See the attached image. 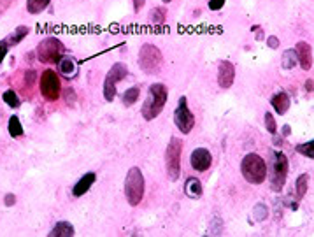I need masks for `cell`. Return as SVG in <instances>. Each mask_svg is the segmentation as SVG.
Instances as JSON below:
<instances>
[{
  "instance_id": "obj_1",
  "label": "cell",
  "mask_w": 314,
  "mask_h": 237,
  "mask_svg": "<svg viewBox=\"0 0 314 237\" xmlns=\"http://www.w3.org/2000/svg\"><path fill=\"white\" fill-rule=\"evenodd\" d=\"M167 97H169V92H167V88H165V84H162V83L151 84L147 99L143 105L144 120L146 121L155 120L160 112H162V109L165 107V104H167Z\"/></svg>"
},
{
  "instance_id": "obj_2",
  "label": "cell",
  "mask_w": 314,
  "mask_h": 237,
  "mask_svg": "<svg viewBox=\"0 0 314 237\" xmlns=\"http://www.w3.org/2000/svg\"><path fill=\"white\" fill-rule=\"evenodd\" d=\"M241 172L247 183L262 184L267 178V163L260 155L247 153L241 162Z\"/></svg>"
},
{
  "instance_id": "obj_3",
  "label": "cell",
  "mask_w": 314,
  "mask_h": 237,
  "mask_svg": "<svg viewBox=\"0 0 314 237\" xmlns=\"http://www.w3.org/2000/svg\"><path fill=\"white\" fill-rule=\"evenodd\" d=\"M125 197L130 206H139L144 197V176L139 167H132L125 178Z\"/></svg>"
},
{
  "instance_id": "obj_4",
  "label": "cell",
  "mask_w": 314,
  "mask_h": 237,
  "mask_svg": "<svg viewBox=\"0 0 314 237\" xmlns=\"http://www.w3.org/2000/svg\"><path fill=\"white\" fill-rule=\"evenodd\" d=\"M181 153H183V141L172 137L169 141L167 151H165V167L167 176L170 181H177L181 174Z\"/></svg>"
},
{
  "instance_id": "obj_5",
  "label": "cell",
  "mask_w": 314,
  "mask_h": 237,
  "mask_svg": "<svg viewBox=\"0 0 314 237\" xmlns=\"http://www.w3.org/2000/svg\"><path fill=\"white\" fill-rule=\"evenodd\" d=\"M286 176H288V158L283 151H274L272 163H270V188L274 191L283 190Z\"/></svg>"
},
{
  "instance_id": "obj_6",
  "label": "cell",
  "mask_w": 314,
  "mask_h": 237,
  "mask_svg": "<svg viewBox=\"0 0 314 237\" xmlns=\"http://www.w3.org/2000/svg\"><path fill=\"white\" fill-rule=\"evenodd\" d=\"M162 51L153 44H144L139 51V67L143 69L146 74H155L160 72L162 67Z\"/></svg>"
},
{
  "instance_id": "obj_7",
  "label": "cell",
  "mask_w": 314,
  "mask_h": 237,
  "mask_svg": "<svg viewBox=\"0 0 314 237\" xmlns=\"http://www.w3.org/2000/svg\"><path fill=\"white\" fill-rule=\"evenodd\" d=\"M63 44L56 37H48L41 41L37 46L39 60L44 63H58V60L63 56Z\"/></svg>"
},
{
  "instance_id": "obj_8",
  "label": "cell",
  "mask_w": 314,
  "mask_h": 237,
  "mask_svg": "<svg viewBox=\"0 0 314 237\" xmlns=\"http://www.w3.org/2000/svg\"><path fill=\"white\" fill-rule=\"evenodd\" d=\"M128 76V67L125 65V63L118 62L114 63L113 67H111V71L107 72V76H105V81H104V97L105 100H113L114 97H116V84L120 83V81H123V79Z\"/></svg>"
},
{
  "instance_id": "obj_9",
  "label": "cell",
  "mask_w": 314,
  "mask_h": 237,
  "mask_svg": "<svg viewBox=\"0 0 314 237\" xmlns=\"http://www.w3.org/2000/svg\"><path fill=\"white\" fill-rule=\"evenodd\" d=\"M39 88H41L42 97L49 102L60 99V92H62V83H60V78L56 76L55 71H44L41 76V81H39Z\"/></svg>"
},
{
  "instance_id": "obj_10",
  "label": "cell",
  "mask_w": 314,
  "mask_h": 237,
  "mask_svg": "<svg viewBox=\"0 0 314 237\" xmlns=\"http://www.w3.org/2000/svg\"><path fill=\"white\" fill-rule=\"evenodd\" d=\"M174 123L183 133H190L192 129L195 127V116L188 107V100L186 97H181L177 109L174 111Z\"/></svg>"
},
{
  "instance_id": "obj_11",
  "label": "cell",
  "mask_w": 314,
  "mask_h": 237,
  "mask_svg": "<svg viewBox=\"0 0 314 237\" xmlns=\"http://www.w3.org/2000/svg\"><path fill=\"white\" fill-rule=\"evenodd\" d=\"M190 163H192V169L198 172H204L207 171L213 163V155H211L209 150H205V148H197V150H193L192 157H190Z\"/></svg>"
},
{
  "instance_id": "obj_12",
  "label": "cell",
  "mask_w": 314,
  "mask_h": 237,
  "mask_svg": "<svg viewBox=\"0 0 314 237\" xmlns=\"http://www.w3.org/2000/svg\"><path fill=\"white\" fill-rule=\"evenodd\" d=\"M234 79H235V67L232 62L228 60H221L218 65V83L221 88L228 90V88L234 84Z\"/></svg>"
},
{
  "instance_id": "obj_13",
  "label": "cell",
  "mask_w": 314,
  "mask_h": 237,
  "mask_svg": "<svg viewBox=\"0 0 314 237\" xmlns=\"http://www.w3.org/2000/svg\"><path fill=\"white\" fill-rule=\"evenodd\" d=\"M295 54H297V60L302 65V69L309 71L313 67V48H311V44H307L306 41H300L295 46Z\"/></svg>"
},
{
  "instance_id": "obj_14",
  "label": "cell",
  "mask_w": 314,
  "mask_h": 237,
  "mask_svg": "<svg viewBox=\"0 0 314 237\" xmlns=\"http://www.w3.org/2000/svg\"><path fill=\"white\" fill-rule=\"evenodd\" d=\"M95 179H97L95 172H86V174H84L83 178H81L79 181L74 184V188H72V195H74V197L84 195V193H86V191L92 188V184L95 183Z\"/></svg>"
},
{
  "instance_id": "obj_15",
  "label": "cell",
  "mask_w": 314,
  "mask_h": 237,
  "mask_svg": "<svg viewBox=\"0 0 314 237\" xmlns=\"http://www.w3.org/2000/svg\"><path fill=\"white\" fill-rule=\"evenodd\" d=\"M270 104L276 109L277 114H286L290 109V97L286 92H279L270 99Z\"/></svg>"
},
{
  "instance_id": "obj_16",
  "label": "cell",
  "mask_w": 314,
  "mask_h": 237,
  "mask_svg": "<svg viewBox=\"0 0 314 237\" xmlns=\"http://www.w3.org/2000/svg\"><path fill=\"white\" fill-rule=\"evenodd\" d=\"M202 183L197 178H188L185 183V193L190 199H200L202 197Z\"/></svg>"
},
{
  "instance_id": "obj_17",
  "label": "cell",
  "mask_w": 314,
  "mask_h": 237,
  "mask_svg": "<svg viewBox=\"0 0 314 237\" xmlns=\"http://www.w3.org/2000/svg\"><path fill=\"white\" fill-rule=\"evenodd\" d=\"M28 32H30V28L28 26H25V25H21V26H18V28H14V32L11 33V35H7V37L4 39L5 42H7V46L11 48V46H16V44H20L23 39L28 35Z\"/></svg>"
},
{
  "instance_id": "obj_18",
  "label": "cell",
  "mask_w": 314,
  "mask_h": 237,
  "mask_svg": "<svg viewBox=\"0 0 314 237\" xmlns=\"http://www.w3.org/2000/svg\"><path fill=\"white\" fill-rule=\"evenodd\" d=\"M74 236V227L69 221H58L49 232V237H71Z\"/></svg>"
},
{
  "instance_id": "obj_19",
  "label": "cell",
  "mask_w": 314,
  "mask_h": 237,
  "mask_svg": "<svg viewBox=\"0 0 314 237\" xmlns=\"http://www.w3.org/2000/svg\"><path fill=\"white\" fill-rule=\"evenodd\" d=\"M58 71L62 72L63 76L71 78V76L75 74V62L71 56H62V58L58 60Z\"/></svg>"
},
{
  "instance_id": "obj_20",
  "label": "cell",
  "mask_w": 314,
  "mask_h": 237,
  "mask_svg": "<svg viewBox=\"0 0 314 237\" xmlns=\"http://www.w3.org/2000/svg\"><path fill=\"white\" fill-rule=\"evenodd\" d=\"M7 130L11 137H21L23 135V127H21V121L18 116H11L7 123Z\"/></svg>"
},
{
  "instance_id": "obj_21",
  "label": "cell",
  "mask_w": 314,
  "mask_h": 237,
  "mask_svg": "<svg viewBox=\"0 0 314 237\" xmlns=\"http://www.w3.org/2000/svg\"><path fill=\"white\" fill-rule=\"evenodd\" d=\"M49 5V0H26V9L30 14H39Z\"/></svg>"
},
{
  "instance_id": "obj_22",
  "label": "cell",
  "mask_w": 314,
  "mask_h": 237,
  "mask_svg": "<svg viewBox=\"0 0 314 237\" xmlns=\"http://www.w3.org/2000/svg\"><path fill=\"white\" fill-rule=\"evenodd\" d=\"M139 97H141V90H139L137 86L128 88V90L123 93V104H125L126 107H130V105H134L135 102H137Z\"/></svg>"
},
{
  "instance_id": "obj_23",
  "label": "cell",
  "mask_w": 314,
  "mask_h": 237,
  "mask_svg": "<svg viewBox=\"0 0 314 237\" xmlns=\"http://www.w3.org/2000/svg\"><path fill=\"white\" fill-rule=\"evenodd\" d=\"M295 63H297V54H295V50H286L283 53V62H281V67L285 69V71H290V69H293Z\"/></svg>"
},
{
  "instance_id": "obj_24",
  "label": "cell",
  "mask_w": 314,
  "mask_h": 237,
  "mask_svg": "<svg viewBox=\"0 0 314 237\" xmlns=\"http://www.w3.org/2000/svg\"><path fill=\"white\" fill-rule=\"evenodd\" d=\"M295 184H297V197L302 199L307 193V188H309V174H300Z\"/></svg>"
},
{
  "instance_id": "obj_25",
  "label": "cell",
  "mask_w": 314,
  "mask_h": 237,
  "mask_svg": "<svg viewBox=\"0 0 314 237\" xmlns=\"http://www.w3.org/2000/svg\"><path fill=\"white\" fill-rule=\"evenodd\" d=\"M2 99H4V102L9 105V107H20V104H21L20 97H18V93L14 92V90H7V92H4Z\"/></svg>"
},
{
  "instance_id": "obj_26",
  "label": "cell",
  "mask_w": 314,
  "mask_h": 237,
  "mask_svg": "<svg viewBox=\"0 0 314 237\" xmlns=\"http://www.w3.org/2000/svg\"><path fill=\"white\" fill-rule=\"evenodd\" d=\"M165 20H167V11L164 7H155L151 11V21L155 25H162V23H165Z\"/></svg>"
},
{
  "instance_id": "obj_27",
  "label": "cell",
  "mask_w": 314,
  "mask_h": 237,
  "mask_svg": "<svg viewBox=\"0 0 314 237\" xmlns=\"http://www.w3.org/2000/svg\"><path fill=\"white\" fill-rule=\"evenodd\" d=\"M268 209L265 204H256L255 208H253V216H255L256 221H264L267 220V214H268Z\"/></svg>"
},
{
  "instance_id": "obj_28",
  "label": "cell",
  "mask_w": 314,
  "mask_h": 237,
  "mask_svg": "<svg viewBox=\"0 0 314 237\" xmlns=\"http://www.w3.org/2000/svg\"><path fill=\"white\" fill-rule=\"evenodd\" d=\"M297 151L300 155H304V157L313 158L314 157V142L313 141H307V142H304V144H298L297 146Z\"/></svg>"
},
{
  "instance_id": "obj_29",
  "label": "cell",
  "mask_w": 314,
  "mask_h": 237,
  "mask_svg": "<svg viewBox=\"0 0 314 237\" xmlns=\"http://www.w3.org/2000/svg\"><path fill=\"white\" fill-rule=\"evenodd\" d=\"M265 127H267V130L270 133H276L277 132V123H276V120H274V116H272V112H265Z\"/></svg>"
},
{
  "instance_id": "obj_30",
  "label": "cell",
  "mask_w": 314,
  "mask_h": 237,
  "mask_svg": "<svg viewBox=\"0 0 314 237\" xmlns=\"http://www.w3.org/2000/svg\"><path fill=\"white\" fill-rule=\"evenodd\" d=\"M225 5V0H209V9L211 11H219Z\"/></svg>"
},
{
  "instance_id": "obj_31",
  "label": "cell",
  "mask_w": 314,
  "mask_h": 237,
  "mask_svg": "<svg viewBox=\"0 0 314 237\" xmlns=\"http://www.w3.org/2000/svg\"><path fill=\"white\" fill-rule=\"evenodd\" d=\"M7 51H9L7 42H5V41H0V63L4 62V58H5V54H7Z\"/></svg>"
},
{
  "instance_id": "obj_32",
  "label": "cell",
  "mask_w": 314,
  "mask_h": 237,
  "mask_svg": "<svg viewBox=\"0 0 314 237\" xmlns=\"http://www.w3.org/2000/svg\"><path fill=\"white\" fill-rule=\"evenodd\" d=\"M267 46L272 48V50H277V48H279V39H277L276 35H270V37H267Z\"/></svg>"
},
{
  "instance_id": "obj_33",
  "label": "cell",
  "mask_w": 314,
  "mask_h": 237,
  "mask_svg": "<svg viewBox=\"0 0 314 237\" xmlns=\"http://www.w3.org/2000/svg\"><path fill=\"white\" fill-rule=\"evenodd\" d=\"M4 204L7 206V208L14 206V204H16V195H14V193H7V195H5V199H4Z\"/></svg>"
},
{
  "instance_id": "obj_34",
  "label": "cell",
  "mask_w": 314,
  "mask_h": 237,
  "mask_svg": "<svg viewBox=\"0 0 314 237\" xmlns=\"http://www.w3.org/2000/svg\"><path fill=\"white\" fill-rule=\"evenodd\" d=\"M25 79H26V83L28 84H32L34 83V79H35V71H28L25 74Z\"/></svg>"
},
{
  "instance_id": "obj_35",
  "label": "cell",
  "mask_w": 314,
  "mask_h": 237,
  "mask_svg": "<svg viewBox=\"0 0 314 237\" xmlns=\"http://www.w3.org/2000/svg\"><path fill=\"white\" fill-rule=\"evenodd\" d=\"M144 5V0H134V9H135V13H137L139 9L143 7Z\"/></svg>"
},
{
  "instance_id": "obj_36",
  "label": "cell",
  "mask_w": 314,
  "mask_h": 237,
  "mask_svg": "<svg viewBox=\"0 0 314 237\" xmlns=\"http://www.w3.org/2000/svg\"><path fill=\"white\" fill-rule=\"evenodd\" d=\"M306 90L307 92H313V79H307L306 81Z\"/></svg>"
},
{
  "instance_id": "obj_37",
  "label": "cell",
  "mask_w": 314,
  "mask_h": 237,
  "mask_svg": "<svg viewBox=\"0 0 314 237\" xmlns=\"http://www.w3.org/2000/svg\"><path fill=\"white\" fill-rule=\"evenodd\" d=\"M164 2H165V4H169V2H172V0H164Z\"/></svg>"
}]
</instances>
